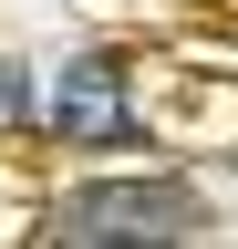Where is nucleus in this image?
Listing matches in <instances>:
<instances>
[{"mask_svg":"<svg viewBox=\"0 0 238 249\" xmlns=\"http://www.w3.org/2000/svg\"><path fill=\"white\" fill-rule=\"evenodd\" d=\"M207 208L187 197L176 177H125V187H73L63 208H52V239L94 249V239H197Z\"/></svg>","mask_w":238,"mask_h":249,"instance_id":"1","label":"nucleus"},{"mask_svg":"<svg viewBox=\"0 0 238 249\" xmlns=\"http://www.w3.org/2000/svg\"><path fill=\"white\" fill-rule=\"evenodd\" d=\"M52 124H63V145H125L135 135V104H125V73H114L104 52L63 62V83H52Z\"/></svg>","mask_w":238,"mask_h":249,"instance_id":"2","label":"nucleus"},{"mask_svg":"<svg viewBox=\"0 0 238 249\" xmlns=\"http://www.w3.org/2000/svg\"><path fill=\"white\" fill-rule=\"evenodd\" d=\"M32 114V83H21V62H0V124H21Z\"/></svg>","mask_w":238,"mask_h":249,"instance_id":"3","label":"nucleus"}]
</instances>
